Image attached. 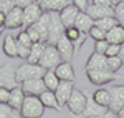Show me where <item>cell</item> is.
<instances>
[{
    "label": "cell",
    "mask_w": 124,
    "mask_h": 118,
    "mask_svg": "<svg viewBox=\"0 0 124 118\" xmlns=\"http://www.w3.org/2000/svg\"><path fill=\"white\" fill-rule=\"evenodd\" d=\"M86 77L93 85H98V87L108 85L117 78V75L109 70H91V72H86Z\"/></svg>",
    "instance_id": "52a82bcc"
},
{
    "label": "cell",
    "mask_w": 124,
    "mask_h": 118,
    "mask_svg": "<svg viewBox=\"0 0 124 118\" xmlns=\"http://www.w3.org/2000/svg\"><path fill=\"white\" fill-rule=\"evenodd\" d=\"M0 9H2V0H0Z\"/></svg>",
    "instance_id": "bcb514c9"
},
{
    "label": "cell",
    "mask_w": 124,
    "mask_h": 118,
    "mask_svg": "<svg viewBox=\"0 0 124 118\" xmlns=\"http://www.w3.org/2000/svg\"><path fill=\"white\" fill-rule=\"evenodd\" d=\"M86 103H88V95L85 91H81L79 88H75V91H73V95H71V98H70L66 107L70 110V113H71V117L79 118L86 108Z\"/></svg>",
    "instance_id": "8992f818"
},
{
    "label": "cell",
    "mask_w": 124,
    "mask_h": 118,
    "mask_svg": "<svg viewBox=\"0 0 124 118\" xmlns=\"http://www.w3.org/2000/svg\"><path fill=\"white\" fill-rule=\"evenodd\" d=\"M106 40H108L109 45H123L124 43V27L123 25H117L113 30H109Z\"/></svg>",
    "instance_id": "d4e9b609"
},
{
    "label": "cell",
    "mask_w": 124,
    "mask_h": 118,
    "mask_svg": "<svg viewBox=\"0 0 124 118\" xmlns=\"http://www.w3.org/2000/svg\"><path fill=\"white\" fill-rule=\"evenodd\" d=\"M13 111H15V110L12 108L10 105H5V103H0V118H10Z\"/></svg>",
    "instance_id": "8d00e7d4"
},
{
    "label": "cell",
    "mask_w": 124,
    "mask_h": 118,
    "mask_svg": "<svg viewBox=\"0 0 124 118\" xmlns=\"http://www.w3.org/2000/svg\"><path fill=\"white\" fill-rule=\"evenodd\" d=\"M88 35L94 40V43H96V42H103V40H106V37H108V33H106L104 30L98 28V27H93V28H91V32H89Z\"/></svg>",
    "instance_id": "4dcf8cb0"
},
{
    "label": "cell",
    "mask_w": 124,
    "mask_h": 118,
    "mask_svg": "<svg viewBox=\"0 0 124 118\" xmlns=\"http://www.w3.org/2000/svg\"><path fill=\"white\" fill-rule=\"evenodd\" d=\"M43 82H45V87H46V90H50V91H56V88L60 87V83H61V80L58 78V75L55 73V72H51V70L45 73Z\"/></svg>",
    "instance_id": "83f0119b"
},
{
    "label": "cell",
    "mask_w": 124,
    "mask_h": 118,
    "mask_svg": "<svg viewBox=\"0 0 124 118\" xmlns=\"http://www.w3.org/2000/svg\"><path fill=\"white\" fill-rule=\"evenodd\" d=\"M73 91H75L73 82H61L60 87L56 88V91H55V95H56V98H58V103H60L61 107H63V105H68V101L71 98Z\"/></svg>",
    "instance_id": "7c38bea8"
},
{
    "label": "cell",
    "mask_w": 124,
    "mask_h": 118,
    "mask_svg": "<svg viewBox=\"0 0 124 118\" xmlns=\"http://www.w3.org/2000/svg\"><path fill=\"white\" fill-rule=\"evenodd\" d=\"M96 118H117V113L111 111V110H106L103 115H99V117H96Z\"/></svg>",
    "instance_id": "60d3db41"
},
{
    "label": "cell",
    "mask_w": 124,
    "mask_h": 118,
    "mask_svg": "<svg viewBox=\"0 0 124 118\" xmlns=\"http://www.w3.org/2000/svg\"><path fill=\"white\" fill-rule=\"evenodd\" d=\"M20 113L23 118H41L45 113V105L41 103L40 97H25Z\"/></svg>",
    "instance_id": "3957f363"
},
{
    "label": "cell",
    "mask_w": 124,
    "mask_h": 118,
    "mask_svg": "<svg viewBox=\"0 0 124 118\" xmlns=\"http://www.w3.org/2000/svg\"><path fill=\"white\" fill-rule=\"evenodd\" d=\"M93 27H94V20L91 18L88 13L79 12V15H78V18H76V23H75V28H78L81 33H86L88 35Z\"/></svg>",
    "instance_id": "ffe728a7"
},
{
    "label": "cell",
    "mask_w": 124,
    "mask_h": 118,
    "mask_svg": "<svg viewBox=\"0 0 124 118\" xmlns=\"http://www.w3.org/2000/svg\"><path fill=\"white\" fill-rule=\"evenodd\" d=\"M93 100H94L99 107L109 110V105H111V93H109L108 88H98L94 93H93Z\"/></svg>",
    "instance_id": "cb8c5ba5"
},
{
    "label": "cell",
    "mask_w": 124,
    "mask_h": 118,
    "mask_svg": "<svg viewBox=\"0 0 124 118\" xmlns=\"http://www.w3.org/2000/svg\"><path fill=\"white\" fill-rule=\"evenodd\" d=\"M3 53L8 57V58H15L18 57V47H17V37L13 35H5L3 38Z\"/></svg>",
    "instance_id": "603a6c76"
},
{
    "label": "cell",
    "mask_w": 124,
    "mask_h": 118,
    "mask_svg": "<svg viewBox=\"0 0 124 118\" xmlns=\"http://www.w3.org/2000/svg\"><path fill=\"white\" fill-rule=\"evenodd\" d=\"M63 63V60L60 57V53H58L56 47H51V45H46V48L43 52V55H41V58H40L38 65L41 67L43 70H46V72H55L58 68V65H61Z\"/></svg>",
    "instance_id": "5b68a950"
},
{
    "label": "cell",
    "mask_w": 124,
    "mask_h": 118,
    "mask_svg": "<svg viewBox=\"0 0 124 118\" xmlns=\"http://www.w3.org/2000/svg\"><path fill=\"white\" fill-rule=\"evenodd\" d=\"M10 118H23V117H22V113H20V111H13Z\"/></svg>",
    "instance_id": "ee69618b"
},
{
    "label": "cell",
    "mask_w": 124,
    "mask_h": 118,
    "mask_svg": "<svg viewBox=\"0 0 124 118\" xmlns=\"http://www.w3.org/2000/svg\"><path fill=\"white\" fill-rule=\"evenodd\" d=\"M15 7H17V2H13V0H2V9H0V12L5 13V15H8Z\"/></svg>",
    "instance_id": "836d02e7"
},
{
    "label": "cell",
    "mask_w": 124,
    "mask_h": 118,
    "mask_svg": "<svg viewBox=\"0 0 124 118\" xmlns=\"http://www.w3.org/2000/svg\"><path fill=\"white\" fill-rule=\"evenodd\" d=\"M108 108H103V107H99L98 103H96L94 100H93V95L91 97H88V103H86V108L83 111V115L79 118H96L99 117V115H103Z\"/></svg>",
    "instance_id": "d6986e66"
},
{
    "label": "cell",
    "mask_w": 124,
    "mask_h": 118,
    "mask_svg": "<svg viewBox=\"0 0 124 118\" xmlns=\"http://www.w3.org/2000/svg\"><path fill=\"white\" fill-rule=\"evenodd\" d=\"M117 25H121V23L116 20V17H108V18H101V20H96L94 22V27L104 30L106 33H108L109 30H113L114 27H117Z\"/></svg>",
    "instance_id": "f1b7e54d"
},
{
    "label": "cell",
    "mask_w": 124,
    "mask_h": 118,
    "mask_svg": "<svg viewBox=\"0 0 124 118\" xmlns=\"http://www.w3.org/2000/svg\"><path fill=\"white\" fill-rule=\"evenodd\" d=\"M114 17L121 25H124V0H119V3L114 7Z\"/></svg>",
    "instance_id": "d6a6232c"
},
{
    "label": "cell",
    "mask_w": 124,
    "mask_h": 118,
    "mask_svg": "<svg viewBox=\"0 0 124 118\" xmlns=\"http://www.w3.org/2000/svg\"><path fill=\"white\" fill-rule=\"evenodd\" d=\"M0 35H2V28H0Z\"/></svg>",
    "instance_id": "7dc6e473"
},
{
    "label": "cell",
    "mask_w": 124,
    "mask_h": 118,
    "mask_svg": "<svg viewBox=\"0 0 124 118\" xmlns=\"http://www.w3.org/2000/svg\"><path fill=\"white\" fill-rule=\"evenodd\" d=\"M121 53V45H109L108 47V52H106V57L111 58V57H119Z\"/></svg>",
    "instance_id": "74e56055"
},
{
    "label": "cell",
    "mask_w": 124,
    "mask_h": 118,
    "mask_svg": "<svg viewBox=\"0 0 124 118\" xmlns=\"http://www.w3.org/2000/svg\"><path fill=\"white\" fill-rule=\"evenodd\" d=\"M20 87H22V90H23V91H25V95H27V97H41V95L46 91V87H45L43 78L23 82Z\"/></svg>",
    "instance_id": "30bf717a"
},
{
    "label": "cell",
    "mask_w": 124,
    "mask_h": 118,
    "mask_svg": "<svg viewBox=\"0 0 124 118\" xmlns=\"http://www.w3.org/2000/svg\"><path fill=\"white\" fill-rule=\"evenodd\" d=\"M23 27V9L20 7H15V9L7 15V20H5V28H20Z\"/></svg>",
    "instance_id": "2e32d148"
},
{
    "label": "cell",
    "mask_w": 124,
    "mask_h": 118,
    "mask_svg": "<svg viewBox=\"0 0 124 118\" xmlns=\"http://www.w3.org/2000/svg\"><path fill=\"white\" fill-rule=\"evenodd\" d=\"M56 50H58V53H60V57H61V60H63V62H68V63L71 62L75 52H76V50H75V45L68 40L66 35L56 43Z\"/></svg>",
    "instance_id": "4fadbf2b"
},
{
    "label": "cell",
    "mask_w": 124,
    "mask_h": 118,
    "mask_svg": "<svg viewBox=\"0 0 124 118\" xmlns=\"http://www.w3.org/2000/svg\"><path fill=\"white\" fill-rule=\"evenodd\" d=\"M119 58H121V62L124 63V43L121 45V53H119Z\"/></svg>",
    "instance_id": "7bdbcfd3"
},
{
    "label": "cell",
    "mask_w": 124,
    "mask_h": 118,
    "mask_svg": "<svg viewBox=\"0 0 124 118\" xmlns=\"http://www.w3.org/2000/svg\"><path fill=\"white\" fill-rule=\"evenodd\" d=\"M17 43H18L20 47H25V48H31L33 47V42L31 38L28 37V33H27V30H23V32H20L18 35H17Z\"/></svg>",
    "instance_id": "f546056e"
},
{
    "label": "cell",
    "mask_w": 124,
    "mask_h": 118,
    "mask_svg": "<svg viewBox=\"0 0 124 118\" xmlns=\"http://www.w3.org/2000/svg\"><path fill=\"white\" fill-rule=\"evenodd\" d=\"M0 87L7 90H13L18 87L15 68L12 65H2L0 67Z\"/></svg>",
    "instance_id": "9c48e42d"
},
{
    "label": "cell",
    "mask_w": 124,
    "mask_h": 118,
    "mask_svg": "<svg viewBox=\"0 0 124 118\" xmlns=\"http://www.w3.org/2000/svg\"><path fill=\"white\" fill-rule=\"evenodd\" d=\"M5 20H7V15L0 12V28H2V30L5 28Z\"/></svg>",
    "instance_id": "b9f144b4"
},
{
    "label": "cell",
    "mask_w": 124,
    "mask_h": 118,
    "mask_svg": "<svg viewBox=\"0 0 124 118\" xmlns=\"http://www.w3.org/2000/svg\"><path fill=\"white\" fill-rule=\"evenodd\" d=\"M108 47H109L108 40H103V42H96V43H94V53L106 55V52H108Z\"/></svg>",
    "instance_id": "d590c367"
},
{
    "label": "cell",
    "mask_w": 124,
    "mask_h": 118,
    "mask_svg": "<svg viewBox=\"0 0 124 118\" xmlns=\"http://www.w3.org/2000/svg\"><path fill=\"white\" fill-rule=\"evenodd\" d=\"M91 3H93V0H75V2H73V5H75L79 12H85V13L88 12V9L91 7Z\"/></svg>",
    "instance_id": "e575fe53"
},
{
    "label": "cell",
    "mask_w": 124,
    "mask_h": 118,
    "mask_svg": "<svg viewBox=\"0 0 124 118\" xmlns=\"http://www.w3.org/2000/svg\"><path fill=\"white\" fill-rule=\"evenodd\" d=\"M37 32L40 33V38H41V43H46L48 45V33H50V13L45 12L41 15V18L33 25Z\"/></svg>",
    "instance_id": "ac0fdd59"
},
{
    "label": "cell",
    "mask_w": 124,
    "mask_h": 118,
    "mask_svg": "<svg viewBox=\"0 0 124 118\" xmlns=\"http://www.w3.org/2000/svg\"><path fill=\"white\" fill-rule=\"evenodd\" d=\"M117 118H124V107L119 110V113H117Z\"/></svg>",
    "instance_id": "f6af8a7d"
},
{
    "label": "cell",
    "mask_w": 124,
    "mask_h": 118,
    "mask_svg": "<svg viewBox=\"0 0 124 118\" xmlns=\"http://www.w3.org/2000/svg\"><path fill=\"white\" fill-rule=\"evenodd\" d=\"M91 70H108V57L93 52L86 62V72H91Z\"/></svg>",
    "instance_id": "9a60e30c"
},
{
    "label": "cell",
    "mask_w": 124,
    "mask_h": 118,
    "mask_svg": "<svg viewBox=\"0 0 124 118\" xmlns=\"http://www.w3.org/2000/svg\"><path fill=\"white\" fill-rule=\"evenodd\" d=\"M109 93H111V105L109 110L119 113V110L124 107V85H114V87H109Z\"/></svg>",
    "instance_id": "8fae6325"
},
{
    "label": "cell",
    "mask_w": 124,
    "mask_h": 118,
    "mask_svg": "<svg viewBox=\"0 0 124 118\" xmlns=\"http://www.w3.org/2000/svg\"><path fill=\"white\" fill-rule=\"evenodd\" d=\"M46 48V43H33V47L30 50V55H28V60H27V63H31V65H38L40 58H41V55H43V52Z\"/></svg>",
    "instance_id": "484cf974"
},
{
    "label": "cell",
    "mask_w": 124,
    "mask_h": 118,
    "mask_svg": "<svg viewBox=\"0 0 124 118\" xmlns=\"http://www.w3.org/2000/svg\"><path fill=\"white\" fill-rule=\"evenodd\" d=\"M27 30V33H28V37L31 38V42L33 43H38V42H41V38H40V33L37 32V28L35 27H28V28H25Z\"/></svg>",
    "instance_id": "f35d334b"
},
{
    "label": "cell",
    "mask_w": 124,
    "mask_h": 118,
    "mask_svg": "<svg viewBox=\"0 0 124 118\" xmlns=\"http://www.w3.org/2000/svg\"><path fill=\"white\" fill-rule=\"evenodd\" d=\"M66 35V28L60 18V13H50V33H48V45L56 47V43Z\"/></svg>",
    "instance_id": "277c9868"
},
{
    "label": "cell",
    "mask_w": 124,
    "mask_h": 118,
    "mask_svg": "<svg viewBox=\"0 0 124 118\" xmlns=\"http://www.w3.org/2000/svg\"><path fill=\"white\" fill-rule=\"evenodd\" d=\"M55 73L58 75V78L61 80V82H75V68L68 62H63L61 65H58Z\"/></svg>",
    "instance_id": "44dd1931"
},
{
    "label": "cell",
    "mask_w": 124,
    "mask_h": 118,
    "mask_svg": "<svg viewBox=\"0 0 124 118\" xmlns=\"http://www.w3.org/2000/svg\"><path fill=\"white\" fill-rule=\"evenodd\" d=\"M123 65H124V63L121 62L119 57H111V58H108V70L113 72V73H116L117 70H121Z\"/></svg>",
    "instance_id": "1f68e13d"
},
{
    "label": "cell",
    "mask_w": 124,
    "mask_h": 118,
    "mask_svg": "<svg viewBox=\"0 0 124 118\" xmlns=\"http://www.w3.org/2000/svg\"><path fill=\"white\" fill-rule=\"evenodd\" d=\"M40 100H41V103L45 105V108H51V110H61V105L58 103V98L56 95H55V91H50V90H46L41 97H40Z\"/></svg>",
    "instance_id": "4316f807"
},
{
    "label": "cell",
    "mask_w": 124,
    "mask_h": 118,
    "mask_svg": "<svg viewBox=\"0 0 124 118\" xmlns=\"http://www.w3.org/2000/svg\"><path fill=\"white\" fill-rule=\"evenodd\" d=\"M43 13H45V12H43V9L40 7L38 2L30 3L27 9H23V27H25V28L33 27V25L41 18V15H43Z\"/></svg>",
    "instance_id": "ba28073f"
},
{
    "label": "cell",
    "mask_w": 124,
    "mask_h": 118,
    "mask_svg": "<svg viewBox=\"0 0 124 118\" xmlns=\"http://www.w3.org/2000/svg\"><path fill=\"white\" fill-rule=\"evenodd\" d=\"M40 7L43 9V12H48V13H60L61 10H65L71 3L68 0H41L38 2Z\"/></svg>",
    "instance_id": "e0dca14e"
},
{
    "label": "cell",
    "mask_w": 124,
    "mask_h": 118,
    "mask_svg": "<svg viewBox=\"0 0 124 118\" xmlns=\"http://www.w3.org/2000/svg\"><path fill=\"white\" fill-rule=\"evenodd\" d=\"M46 73V70H43L40 65H31V63H22L18 68H15V75H17V82L23 83L28 80H37V78H43Z\"/></svg>",
    "instance_id": "7a4b0ae2"
},
{
    "label": "cell",
    "mask_w": 124,
    "mask_h": 118,
    "mask_svg": "<svg viewBox=\"0 0 124 118\" xmlns=\"http://www.w3.org/2000/svg\"><path fill=\"white\" fill-rule=\"evenodd\" d=\"M119 2L116 0H93L91 7L88 9V15L94 20H101V18H108V17H114V7Z\"/></svg>",
    "instance_id": "6da1fadb"
},
{
    "label": "cell",
    "mask_w": 124,
    "mask_h": 118,
    "mask_svg": "<svg viewBox=\"0 0 124 118\" xmlns=\"http://www.w3.org/2000/svg\"><path fill=\"white\" fill-rule=\"evenodd\" d=\"M25 91L22 90V87H17V88H13L10 91V100H8V105L12 108L15 110V111H20L22 110V105H23V101H25Z\"/></svg>",
    "instance_id": "7402d4cb"
},
{
    "label": "cell",
    "mask_w": 124,
    "mask_h": 118,
    "mask_svg": "<svg viewBox=\"0 0 124 118\" xmlns=\"http://www.w3.org/2000/svg\"><path fill=\"white\" fill-rule=\"evenodd\" d=\"M10 91H12V90H7V88H2V87H0V103H5V105H8Z\"/></svg>",
    "instance_id": "ab89813d"
},
{
    "label": "cell",
    "mask_w": 124,
    "mask_h": 118,
    "mask_svg": "<svg viewBox=\"0 0 124 118\" xmlns=\"http://www.w3.org/2000/svg\"><path fill=\"white\" fill-rule=\"evenodd\" d=\"M78 15H79V10L73 5V2H71L65 10L60 12V18H61V22H63L65 28H71V27H75Z\"/></svg>",
    "instance_id": "5bb4252c"
},
{
    "label": "cell",
    "mask_w": 124,
    "mask_h": 118,
    "mask_svg": "<svg viewBox=\"0 0 124 118\" xmlns=\"http://www.w3.org/2000/svg\"><path fill=\"white\" fill-rule=\"evenodd\" d=\"M123 27H124V25H123Z\"/></svg>",
    "instance_id": "c3c4849f"
}]
</instances>
